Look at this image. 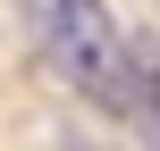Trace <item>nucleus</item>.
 Returning <instances> with one entry per match:
<instances>
[{"instance_id":"1","label":"nucleus","mask_w":160,"mask_h":151,"mask_svg":"<svg viewBox=\"0 0 160 151\" xmlns=\"http://www.w3.org/2000/svg\"><path fill=\"white\" fill-rule=\"evenodd\" d=\"M25 34H34V59L93 109L127 118V25L110 0H17Z\"/></svg>"},{"instance_id":"2","label":"nucleus","mask_w":160,"mask_h":151,"mask_svg":"<svg viewBox=\"0 0 160 151\" xmlns=\"http://www.w3.org/2000/svg\"><path fill=\"white\" fill-rule=\"evenodd\" d=\"M127 126L143 151H160V42L152 34H127Z\"/></svg>"}]
</instances>
